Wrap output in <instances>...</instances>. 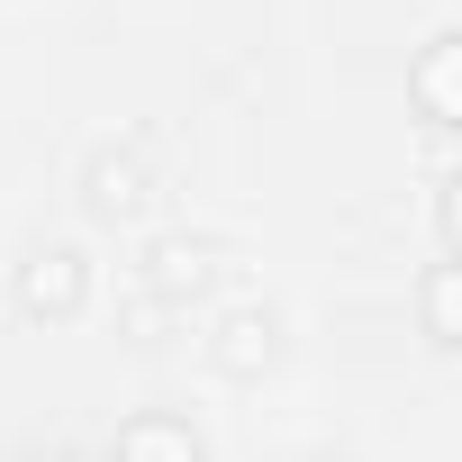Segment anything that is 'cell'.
<instances>
[{"mask_svg":"<svg viewBox=\"0 0 462 462\" xmlns=\"http://www.w3.org/2000/svg\"><path fill=\"white\" fill-rule=\"evenodd\" d=\"M82 300H91V273H82L73 245H37V254L19 263V309H28V318H73Z\"/></svg>","mask_w":462,"mask_h":462,"instance_id":"1","label":"cell"},{"mask_svg":"<svg viewBox=\"0 0 462 462\" xmlns=\"http://www.w3.org/2000/svg\"><path fill=\"white\" fill-rule=\"evenodd\" d=\"M408 100L435 118V127H462V28L426 37L417 64H408Z\"/></svg>","mask_w":462,"mask_h":462,"instance_id":"2","label":"cell"},{"mask_svg":"<svg viewBox=\"0 0 462 462\" xmlns=\"http://www.w3.org/2000/svg\"><path fill=\"white\" fill-rule=\"evenodd\" d=\"M273 354H282V318H273V309H226L217 336H208V363H217L226 381L273 372Z\"/></svg>","mask_w":462,"mask_h":462,"instance_id":"3","label":"cell"},{"mask_svg":"<svg viewBox=\"0 0 462 462\" xmlns=\"http://www.w3.org/2000/svg\"><path fill=\"white\" fill-rule=\"evenodd\" d=\"M109 462H199V435H190L181 417H163V408H145V417H127V426H118V444H109Z\"/></svg>","mask_w":462,"mask_h":462,"instance_id":"4","label":"cell"},{"mask_svg":"<svg viewBox=\"0 0 462 462\" xmlns=\"http://www.w3.org/2000/svg\"><path fill=\"white\" fill-rule=\"evenodd\" d=\"M82 199H91V217H136L145 208V163L136 154H91Z\"/></svg>","mask_w":462,"mask_h":462,"instance_id":"5","label":"cell"},{"mask_svg":"<svg viewBox=\"0 0 462 462\" xmlns=\"http://www.w3.org/2000/svg\"><path fill=\"white\" fill-rule=\"evenodd\" d=\"M199 282H208V245L199 236H154L145 245V291L154 300H190Z\"/></svg>","mask_w":462,"mask_h":462,"instance_id":"6","label":"cell"},{"mask_svg":"<svg viewBox=\"0 0 462 462\" xmlns=\"http://www.w3.org/2000/svg\"><path fill=\"white\" fill-rule=\"evenodd\" d=\"M417 318H426V336H435V345H462V254H453V263H435V273L417 282Z\"/></svg>","mask_w":462,"mask_h":462,"instance_id":"7","label":"cell"},{"mask_svg":"<svg viewBox=\"0 0 462 462\" xmlns=\"http://www.w3.org/2000/svg\"><path fill=\"white\" fill-rule=\"evenodd\" d=\"M444 245L462 254V163H453V181H444Z\"/></svg>","mask_w":462,"mask_h":462,"instance_id":"8","label":"cell"},{"mask_svg":"<svg viewBox=\"0 0 462 462\" xmlns=\"http://www.w3.org/2000/svg\"><path fill=\"white\" fill-rule=\"evenodd\" d=\"M91 462H109V453H91Z\"/></svg>","mask_w":462,"mask_h":462,"instance_id":"9","label":"cell"}]
</instances>
